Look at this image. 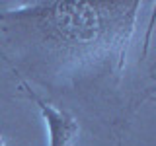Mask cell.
I'll return each mask as SVG.
<instances>
[{"label":"cell","instance_id":"obj_1","mask_svg":"<svg viewBox=\"0 0 156 146\" xmlns=\"http://www.w3.org/2000/svg\"><path fill=\"white\" fill-rule=\"evenodd\" d=\"M31 97L35 99L37 107L41 109V113L47 121L49 138H51L49 146H72L74 144V140L78 136V121L72 115L65 113V111H58L53 105L45 103L35 94H31Z\"/></svg>","mask_w":156,"mask_h":146},{"label":"cell","instance_id":"obj_2","mask_svg":"<svg viewBox=\"0 0 156 146\" xmlns=\"http://www.w3.org/2000/svg\"><path fill=\"white\" fill-rule=\"evenodd\" d=\"M0 146H4V138H2V136H0Z\"/></svg>","mask_w":156,"mask_h":146}]
</instances>
